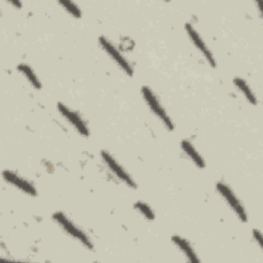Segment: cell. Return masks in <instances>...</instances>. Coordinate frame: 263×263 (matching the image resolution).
<instances>
[{"label": "cell", "mask_w": 263, "mask_h": 263, "mask_svg": "<svg viewBox=\"0 0 263 263\" xmlns=\"http://www.w3.org/2000/svg\"><path fill=\"white\" fill-rule=\"evenodd\" d=\"M17 71L28 80V82L35 88L39 89L41 88V83L38 79V77L36 76L35 72L33 71V69L28 65V64H25V63H22L17 66Z\"/></svg>", "instance_id": "obj_11"}, {"label": "cell", "mask_w": 263, "mask_h": 263, "mask_svg": "<svg viewBox=\"0 0 263 263\" xmlns=\"http://www.w3.org/2000/svg\"><path fill=\"white\" fill-rule=\"evenodd\" d=\"M101 156L106 164V166L115 175L122 183L127 185L130 188H137V184L135 180L130 177V175L120 165V163L107 151V150H102L101 151Z\"/></svg>", "instance_id": "obj_4"}, {"label": "cell", "mask_w": 263, "mask_h": 263, "mask_svg": "<svg viewBox=\"0 0 263 263\" xmlns=\"http://www.w3.org/2000/svg\"><path fill=\"white\" fill-rule=\"evenodd\" d=\"M172 241L174 242V245L184 254V256L191 262H199V259L197 257V255L195 254L193 248L191 247L190 242L179 235H174L172 236Z\"/></svg>", "instance_id": "obj_9"}, {"label": "cell", "mask_w": 263, "mask_h": 263, "mask_svg": "<svg viewBox=\"0 0 263 263\" xmlns=\"http://www.w3.org/2000/svg\"><path fill=\"white\" fill-rule=\"evenodd\" d=\"M59 112L61 113V115L81 135L84 137H87L89 135L88 128L84 122V120L82 119V117L74 110H72L71 108H69L68 106H66L63 103H58L57 105Z\"/></svg>", "instance_id": "obj_6"}, {"label": "cell", "mask_w": 263, "mask_h": 263, "mask_svg": "<svg viewBox=\"0 0 263 263\" xmlns=\"http://www.w3.org/2000/svg\"><path fill=\"white\" fill-rule=\"evenodd\" d=\"M2 176H3V179L7 183L11 184L18 190H21L31 196L37 195V191H36V188L34 187V185L32 183H30L28 180H26L25 178L21 177L20 175L15 174L11 171H4L2 173Z\"/></svg>", "instance_id": "obj_8"}, {"label": "cell", "mask_w": 263, "mask_h": 263, "mask_svg": "<svg viewBox=\"0 0 263 263\" xmlns=\"http://www.w3.org/2000/svg\"><path fill=\"white\" fill-rule=\"evenodd\" d=\"M99 43L101 47L104 49V51L116 63V65L121 70H123L127 75L133 76L134 74L133 67L130 66L128 61L119 52V50L109 41L108 38H106L105 36H101L99 38Z\"/></svg>", "instance_id": "obj_5"}, {"label": "cell", "mask_w": 263, "mask_h": 263, "mask_svg": "<svg viewBox=\"0 0 263 263\" xmlns=\"http://www.w3.org/2000/svg\"><path fill=\"white\" fill-rule=\"evenodd\" d=\"M253 236H254L255 240L257 241L258 246L260 248H262V235H261V232L258 229H254L253 230Z\"/></svg>", "instance_id": "obj_15"}, {"label": "cell", "mask_w": 263, "mask_h": 263, "mask_svg": "<svg viewBox=\"0 0 263 263\" xmlns=\"http://www.w3.org/2000/svg\"><path fill=\"white\" fill-rule=\"evenodd\" d=\"M72 16L74 17H80L81 16V10L77 6L76 3L71 2V1H60L59 2Z\"/></svg>", "instance_id": "obj_14"}, {"label": "cell", "mask_w": 263, "mask_h": 263, "mask_svg": "<svg viewBox=\"0 0 263 263\" xmlns=\"http://www.w3.org/2000/svg\"><path fill=\"white\" fill-rule=\"evenodd\" d=\"M216 188H217V191L219 192V194L226 201L228 206L231 208L233 213L237 216V218L241 222L248 221V214L246 212V209L242 205L239 198L232 191V189L227 184H225L224 182H218L217 185H216Z\"/></svg>", "instance_id": "obj_3"}, {"label": "cell", "mask_w": 263, "mask_h": 263, "mask_svg": "<svg viewBox=\"0 0 263 263\" xmlns=\"http://www.w3.org/2000/svg\"><path fill=\"white\" fill-rule=\"evenodd\" d=\"M233 83L235 85V87L245 96V98L252 104V105H256L257 104V98L256 95L252 91V89L250 88L249 84L247 83L246 80H243L240 77H235L233 79Z\"/></svg>", "instance_id": "obj_12"}, {"label": "cell", "mask_w": 263, "mask_h": 263, "mask_svg": "<svg viewBox=\"0 0 263 263\" xmlns=\"http://www.w3.org/2000/svg\"><path fill=\"white\" fill-rule=\"evenodd\" d=\"M185 31H186L188 37L190 38L191 42L193 43V45L199 50V52L203 55V58L206 60V62L210 64V66L212 68H216L215 58H214L212 51L210 50V48L208 47L206 43L203 41V39L199 35V33L188 23L185 24Z\"/></svg>", "instance_id": "obj_7"}, {"label": "cell", "mask_w": 263, "mask_h": 263, "mask_svg": "<svg viewBox=\"0 0 263 263\" xmlns=\"http://www.w3.org/2000/svg\"><path fill=\"white\" fill-rule=\"evenodd\" d=\"M181 147L183 149V151L185 152V154L192 160V162L199 168H202L205 166V162L203 160V158L201 157V155L199 154V152L195 149V147L187 140H183L181 142Z\"/></svg>", "instance_id": "obj_10"}, {"label": "cell", "mask_w": 263, "mask_h": 263, "mask_svg": "<svg viewBox=\"0 0 263 263\" xmlns=\"http://www.w3.org/2000/svg\"><path fill=\"white\" fill-rule=\"evenodd\" d=\"M52 219L54 222L70 236L77 239L79 242H81L85 248L92 249L93 245L90 240V238L86 235V233L79 228L75 223H73L67 216H65L61 212H57L52 215Z\"/></svg>", "instance_id": "obj_1"}, {"label": "cell", "mask_w": 263, "mask_h": 263, "mask_svg": "<svg viewBox=\"0 0 263 263\" xmlns=\"http://www.w3.org/2000/svg\"><path fill=\"white\" fill-rule=\"evenodd\" d=\"M135 209L138 210V212L140 214H142L146 219H149V220H153L154 219V214H153V211L151 210V208L143 202V201H137L135 203Z\"/></svg>", "instance_id": "obj_13"}, {"label": "cell", "mask_w": 263, "mask_h": 263, "mask_svg": "<svg viewBox=\"0 0 263 263\" xmlns=\"http://www.w3.org/2000/svg\"><path fill=\"white\" fill-rule=\"evenodd\" d=\"M141 92H142L144 101L146 102V104L148 105V107L152 111V113L162 122V124L168 130L174 129V123H173L171 117L168 116L165 109L160 104L159 100L157 99V97L155 96L153 90L149 86L144 85L141 89Z\"/></svg>", "instance_id": "obj_2"}]
</instances>
